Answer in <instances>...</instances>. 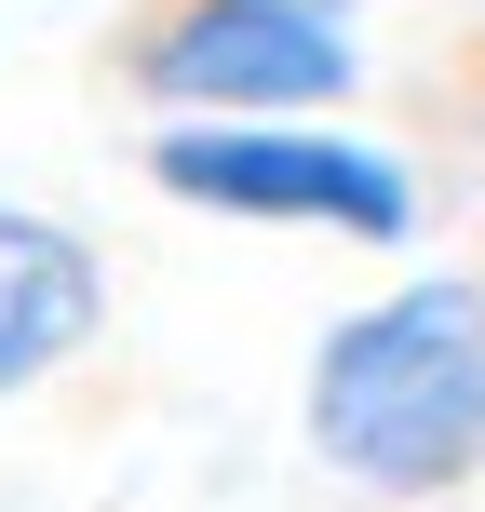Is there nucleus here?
<instances>
[{
	"mask_svg": "<svg viewBox=\"0 0 485 512\" xmlns=\"http://www.w3.org/2000/svg\"><path fill=\"white\" fill-rule=\"evenodd\" d=\"M108 68L162 122H283V108H351L364 95L351 0H135Z\"/></svg>",
	"mask_w": 485,
	"mask_h": 512,
	"instance_id": "nucleus-2",
	"label": "nucleus"
},
{
	"mask_svg": "<svg viewBox=\"0 0 485 512\" xmlns=\"http://www.w3.org/2000/svg\"><path fill=\"white\" fill-rule=\"evenodd\" d=\"M95 324H108L95 243H81L68 216H41V203H0V405L41 391V378H68V364L95 351Z\"/></svg>",
	"mask_w": 485,
	"mask_h": 512,
	"instance_id": "nucleus-4",
	"label": "nucleus"
},
{
	"mask_svg": "<svg viewBox=\"0 0 485 512\" xmlns=\"http://www.w3.org/2000/svg\"><path fill=\"white\" fill-rule=\"evenodd\" d=\"M149 189L230 230H337V243H418V176L378 135H337L324 108L283 122H162Z\"/></svg>",
	"mask_w": 485,
	"mask_h": 512,
	"instance_id": "nucleus-3",
	"label": "nucleus"
},
{
	"mask_svg": "<svg viewBox=\"0 0 485 512\" xmlns=\"http://www.w3.org/2000/svg\"><path fill=\"white\" fill-rule=\"evenodd\" d=\"M351 14H364V0H351Z\"/></svg>",
	"mask_w": 485,
	"mask_h": 512,
	"instance_id": "nucleus-5",
	"label": "nucleus"
},
{
	"mask_svg": "<svg viewBox=\"0 0 485 512\" xmlns=\"http://www.w3.org/2000/svg\"><path fill=\"white\" fill-rule=\"evenodd\" d=\"M297 432L364 499L485 486V270H418L310 337Z\"/></svg>",
	"mask_w": 485,
	"mask_h": 512,
	"instance_id": "nucleus-1",
	"label": "nucleus"
}]
</instances>
